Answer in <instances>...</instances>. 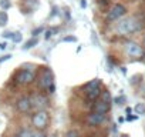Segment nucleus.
<instances>
[{"label":"nucleus","instance_id":"6","mask_svg":"<svg viewBox=\"0 0 145 137\" xmlns=\"http://www.w3.org/2000/svg\"><path fill=\"white\" fill-rule=\"evenodd\" d=\"M36 79L34 73L31 70H19L16 74H14V80L17 84H22V86H26V84H30L33 83Z\"/></svg>","mask_w":145,"mask_h":137},{"label":"nucleus","instance_id":"22","mask_svg":"<svg viewBox=\"0 0 145 137\" xmlns=\"http://www.w3.org/2000/svg\"><path fill=\"white\" fill-rule=\"evenodd\" d=\"M44 32V27H37V29H34L33 32H31V34H33V37H37L40 33H43Z\"/></svg>","mask_w":145,"mask_h":137},{"label":"nucleus","instance_id":"29","mask_svg":"<svg viewBox=\"0 0 145 137\" xmlns=\"http://www.w3.org/2000/svg\"><path fill=\"white\" fill-rule=\"evenodd\" d=\"M138 119V116H128L127 117V120H129V121H132V120H137Z\"/></svg>","mask_w":145,"mask_h":137},{"label":"nucleus","instance_id":"32","mask_svg":"<svg viewBox=\"0 0 145 137\" xmlns=\"http://www.w3.org/2000/svg\"><path fill=\"white\" fill-rule=\"evenodd\" d=\"M121 137H129V136H128V134H122Z\"/></svg>","mask_w":145,"mask_h":137},{"label":"nucleus","instance_id":"16","mask_svg":"<svg viewBox=\"0 0 145 137\" xmlns=\"http://www.w3.org/2000/svg\"><path fill=\"white\" fill-rule=\"evenodd\" d=\"M36 44H37V37H34V39L31 37V39H30L29 41H26V44L23 46V50H29V49H31V47H34Z\"/></svg>","mask_w":145,"mask_h":137},{"label":"nucleus","instance_id":"11","mask_svg":"<svg viewBox=\"0 0 145 137\" xmlns=\"http://www.w3.org/2000/svg\"><path fill=\"white\" fill-rule=\"evenodd\" d=\"M39 0H23V6L22 9L24 10V13H31L34 10L39 9Z\"/></svg>","mask_w":145,"mask_h":137},{"label":"nucleus","instance_id":"33","mask_svg":"<svg viewBox=\"0 0 145 137\" xmlns=\"http://www.w3.org/2000/svg\"><path fill=\"white\" fill-rule=\"evenodd\" d=\"M144 46H145V39H144Z\"/></svg>","mask_w":145,"mask_h":137},{"label":"nucleus","instance_id":"15","mask_svg":"<svg viewBox=\"0 0 145 137\" xmlns=\"http://www.w3.org/2000/svg\"><path fill=\"white\" fill-rule=\"evenodd\" d=\"M98 99L103 100V101H105V103H111V94H110V92H107V90L101 92V94H100Z\"/></svg>","mask_w":145,"mask_h":137},{"label":"nucleus","instance_id":"13","mask_svg":"<svg viewBox=\"0 0 145 137\" xmlns=\"http://www.w3.org/2000/svg\"><path fill=\"white\" fill-rule=\"evenodd\" d=\"M101 94V87L98 89H94V90H90V92H86V96H87V100H91V101H95Z\"/></svg>","mask_w":145,"mask_h":137},{"label":"nucleus","instance_id":"21","mask_svg":"<svg viewBox=\"0 0 145 137\" xmlns=\"http://www.w3.org/2000/svg\"><path fill=\"white\" fill-rule=\"evenodd\" d=\"M114 101H115V104H118V106H122V104L127 101V99H125L124 96H120V97H115V99H114Z\"/></svg>","mask_w":145,"mask_h":137},{"label":"nucleus","instance_id":"26","mask_svg":"<svg viewBox=\"0 0 145 137\" xmlns=\"http://www.w3.org/2000/svg\"><path fill=\"white\" fill-rule=\"evenodd\" d=\"M63 40H64V41H77V39H76V37H72V36H68V37H64Z\"/></svg>","mask_w":145,"mask_h":137},{"label":"nucleus","instance_id":"10","mask_svg":"<svg viewBox=\"0 0 145 137\" xmlns=\"http://www.w3.org/2000/svg\"><path fill=\"white\" fill-rule=\"evenodd\" d=\"M16 109L20 113H29L31 110V104H30V99L29 97H20L16 103Z\"/></svg>","mask_w":145,"mask_h":137},{"label":"nucleus","instance_id":"2","mask_svg":"<svg viewBox=\"0 0 145 137\" xmlns=\"http://www.w3.org/2000/svg\"><path fill=\"white\" fill-rule=\"evenodd\" d=\"M138 29H139V24H138V20L135 17H125L117 24V32L122 36L132 34Z\"/></svg>","mask_w":145,"mask_h":137},{"label":"nucleus","instance_id":"23","mask_svg":"<svg viewBox=\"0 0 145 137\" xmlns=\"http://www.w3.org/2000/svg\"><path fill=\"white\" fill-rule=\"evenodd\" d=\"M65 137H80V136H78V131L77 130H70V131H67Z\"/></svg>","mask_w":145,"mask_h":137},{"label":"nucleus","instance_id":"20","mask_svg":"<svg viewBox=\"0 0 145 137\" xmlns=\"http://www.w3.org/2000/svg\"><path fill=\"white\" fill-rule=\"evenodd\" d=\"M12 40H13L14 43H19V41H22V33H19V32L13 33V36H12Z\"/></svg>","mask_w":145,"mask_h":137},{"label":"nucleus","instance_id":"28","mask_svg":"<svg viewBox=\"0 0 145 137\" xmlns=\"http://www.w3.org/2000/svg\"><path fill=\"white\" fill-rule=\"evenodd\" d=\"M12 36H13L12 32H5L3 33V37H6V39H12Z\"/></svg>","mask_w":145,"mask_h":137},{"label":"nucleus","instance_id":"9","mask_svg":"<svg viewBox=\"0 0 145 137\" xmlns=\"http://www.w3.org/2000/svg\"><path fill=\"white\" fill-rule=\"evenodd\" d=\"M110 109H111V103H105V101H103L100 99H97L95 103L93 104V111H95V113L107 114L110 111Z\"/></svg>","mask_w":145,"mask_h":137},{"label":"nucleus","instance_id":"4","mask_svg":"<svg viewBox=\"0 0 145 137\" xmlns=\"http://www.w3.org/2000/svg\"><path fill=\"white\" fill-rule=\"evenodd\" d=\"M125 53L132 59H142L145 56V50L137 41H127L125 43Z\"/></svg>","mask_w":145,"mask_h":137},{"label":"nucleus","instance_id":"24","mask_svg":"<svg viewBox=\"0 0 145 137\" xmlns=\"http://www.w3.org/2000/svg\"><path fill=\"white\" fill-rule=\"evenodd\" d=\"M31 137H46V134L41 130H37V131H33L31 133Z\"/></svg>","mask_w":145,"mask_h":137},{"label":"nucleus","instance_id":"8","mask_svg":"<svg viewBox=\"0 0 145 137\" xmlns=\"http://www.w3.org/2000/svg\"><path fill=\"white\" fill-rule=\"evenodd\" d=\"M105 120H107V116H105V114L95 113V111L90 113V114H88V117H87V123H88L90 126H94V127L101 126L103 123H105Z\"/></svg>","mask_w":145,"mask_h":137},{"label":"nucleus","instance_id":"19","mask_svg":"<svg viewBox=\"0 0 145 137\" xmlns=\"http://www.w3.org/2000/svg\"><path fill=\"white\" fill-rule=\"evenodd\" d=\"M10 0H0V7H2V10H7L10 9Z\"/></svg>","mask_w":145,"mask_h":137},{"label":"nucleus","instance_id":"31","mask_svg":"<svg viewBox=\"0 0 145 137\" xmlns=\"http://www.w3.org/2000/svg\"><path fill=\"white\" fill-rule=\"evenodd\" d=\"M6 49V43H2V44H0V50H5Z\"/></svg>","mask_w":145,"mask_h":137},{"label":"nucleus","instance_id":"14","mask_svg":"<svg viewBox=\"0 0 145 137\" xmlns=\"http://www.w3.org/2000/svg\"><path fill=\"white\" fill-rule=\"evenodd\" d=\"M9 23V16L5 10H0V27H5Z\"/></svg>","mask_w":145,"mask_h":137},{"label":"nucleus","instance_id":"18","mask_svg":"<svg viewBox=\"0 0 145 137\" xmlns=\"http://www.w3.org/2000/svg\"><path fill=\"white\" fill-rule=\"evenodd\" d=\"M31 133H33V131H30V130L24 128V130H22L19 134H16L14 137H31Z\"/></svg>","mask_w":145,"mask_h":137},{"label":"nucleus","instance_id":"30","mask_svg":"<svg viewBox=\"0 0 145 137\" xmlns=\"http://www.w3.org/2000/svg\"><path fill=\"white\" fill-rule=\"evenodd\" d=\"M125 111H127V114L129 116V114L132 113V109H131V107H127V110H125Z\"/></svg>","mask_w":145,"mask_h":137},{"label":"nucleus","instance_id":"17","mask_svg":"<svg viewBox=\"0 0 145 137\" xmlns=\"http://www.w3.org/2000/svg\"><path fill=\"white\" fill-rule=\"evenodd\" d=\"M134 110H135L137 114H141V116H142V114H145V104H144V103H138V104L134 107Z\"/></svg>","mask_w":145,"mask_h":137},{"label":"nucleus","instance_id":"5","mask_svg":"<svg viewBox=\"0 0 145 137\" xmlns=\"http://www.w3.org/2000/svg\"><path fill=\"white\" fill-rule=\"evenodd\" d=\"M29 99H30L31 109H34V110H37V111L44 110L46 107H48V99H47L44 94H41V93H36V94H33V96L29 97Z\"/></svg>","mask_w":145,"mask_h":137},{"label":"nucleus","instance_id":"12","mask_svg":"<svg viewBox=\"0 0 145 137\" xmlns=\"http://www.w3.org/2000/svg\"><path fill=\"white\" fill-rule=\"evenodd\" d=\"M98 87H101V80L100 79H94V80L86 83L83 86V90L84 92H90V90H94V89H98Z\"/></svg>","mask_w":145,"mask_h":137},{"label":"nucleus","instance_id":"1","mask_svg":"<svg viewBox=\"0 0 145 137\" xmlns=\"http://www.w3.org/2000/svg\"><path fill=\"white\" fill-rule=\"evenodd\" d=\"M39 86L41 90H46L48 93L56 92V83H54V74L48 67H44V70L41 72L39 77Z\"/></svg>","mask_w":145,"mask_h":137},{"label":"nucleus","instance_id":"7","mask_svg":"<svg viewBox=\"0 0 145 137\" xmlns=\"http://www.w3.org/2000/svg\"><path fill=\"white\" fill-rule=\"evenodd\" d=\"M125 13H127L125 6H124V5L117 3V5H114V6L108 10V13H107V20H108V22L118 20V19H121L122 16H125Z\"/></svg>","mask_w":145,"mask_h":137},{"label":"nucleus","instance_id":"25","mask_svg":"<svg viewBox=\"0 0 145 137\" xmlns=\"http://www.w3.org/2000/svg\"><path fill=\"white\" fill-rule=\"evenodd\" d=\"M53 33H54V29H51V30H46V32H44V34H46V36H44V39H46V40H48V39L53 36Z\"/></svg>","mask_w":145,"mask_h":137},{"label":"nucleus","instance_id":"3","mask_svg":"<svg viewBox=\"0 0 145 137\" xmlns=\"http://www.w3.org/2000/svg\"><path fill=\"white\" fill-rule=\"evenodd\" d=\"M31 123L33 126L37 128V130H44L47 128L48 123H50V116L46 110H40V111H36L31 117Z\"/></svg>","mask_w":145,"mask_h":137},{"label":"nucleus","instance_id":"27","mask_svg":"<svg viewBox=\"0 0 145 137\" xmlns=\"http://www.w3.org/2000/svg\"><path fill=\"white\" fill-rule=\"evenodd\" d=\"M9 59H12V54H6V56H3L2 59H0V63H3V61H6V60H9Z\"/></svg>","mask_w":145,"mask_h":137}]
</instances>
